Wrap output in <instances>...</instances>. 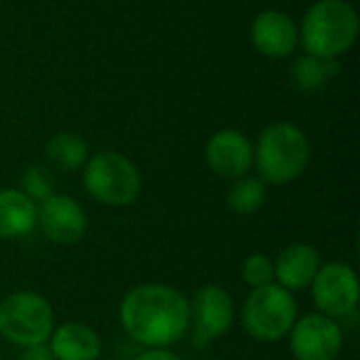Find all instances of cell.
<instances>
[{
    "label": "cell",
    "instance_id": "obj_9",
    "mask_svg": "<svg viewBox=\"0 0 360 360\" xmlns=\"http://www.w3.org/2000/svg\"><path fill=\"white\" fill-rule=\"evenodd\" d=\"M234 323V302L219 285L200 287L190 302V327H194V342L207 346L224 338Z\"/></svg>",
    "mask_w": 360,
    "mask_h": 360
},
{
    "label": "cell",
    "instance_id": "obj_21",
    "mask_svg": "<svg viewBox=\"0 0 360 360\" xmlns=\"http://www.w3.org/2000/svg\"><path fill=\"white\" fill-rule=\"evenodd\" d=\"M17 360H55V356L46 344H38V346L21 348V354L17 356Z\"/></svg>",
    "mask_w": 360,
    "mask_h": 360
},
{
    "label": "cell",
    "instance_id": "obj_18",
    "mask_svg": "<svg viewBox=\"0 0 360 360\" xmlns=\"http://www.w3.org/2000/svg\"><path fill=\"white\" fill-rule=\"evenodd\" d=\"M226 202L236 215H253L266 202V184L259 177H238L232 181Z\"/></svg>",
    "mask_w": 360,
    "mask_h": 360
},
{
    "label": "cell",
    "instance_id": "obj_15",
    "mask_svg": "<svg viewBox=\"0 0 360 360\" xmlns=\"http://www.w3.org/2000/svg\"><path fill=\"white\" fill-rule=\"evenodd\" d=\"M38 205L32 202L19 188L0 190V238H21L36 228Z\"/></svg>",
    "mask_w": 360,
    "mask_h": 360
},
{
    "label": "cell",
    "instance_id": "obj_14",
    "mask_svg": "<svg viewBox=\"0 0 360 360\" xmlns=\"http://www.w3.org/2000/svg\"><path fill=\"white\" fill-rule=\"evenodd\" d=\"M46 346L55 360H97L101 354L99 335L84 323H63L55 327Z\"/></svg>",
    "mask_w": 360,
    "mask_h": 360
},
{
    "label": "cell",
    "instance_id": "obj_12",
    "mask_svg": "<svg viewBox=\"0 0 360 360\" xmlns=\"http://www.w3.org/2000/svg\"><path fill=\"white\" fill-rule=\"evenodd\" d=\"M297 25L283 11H264L253 19L251 40L255 49L272 59L289 57L297 44Z\"/></svg>",
    "mask_w": 360,
    "mask_h": 360
},
{
    "label": "cell",
    "instance_id": "obj_17",
    "mask_svg": "<svg viewBox=\"0 0 360 360\" xmlns=\"http://www.w3.org/2000/svg\"><path fill=\"white\" fill-rule=\"evenodd\" d=\"M338 72H340L338 59H323V57L306 55V57L295 61L291 76H293V82L302 91L312 93V91L323 89L331 78L338 76Z\"/></svg>",
    "mask_w": 360,
    "mask_h": 360
},
{
    "label": "cell",
    "instance_id": "obj_19",
    "mask_svg": "<svg viewBox=\"0 0 360 360\" xmlns=\"http://www.w3.org/2000/svg\"><path fill=\"white\" fill-rule=\"evenodd\" d=\"M19 190L36 205H42L44 200H49L55 192V179H53V173L46 169V167H40V165H32L27 167L23 173H21V179H19Z\"/></svg>",
    "mask_w": 360,
    "mask_h": 360
},
{
    "label": "cell",
    "instance_id": "obj_11",
    "mask_svg": "<svg viewBox=\"0 0 360 360\" xmlns=\"http://www.w3.org/2000/svg\"><path fill=\"white\" fill-rule=\"evenodd\" d=\"M209 169L221 179H238L253 167V146L240 131H217L205 150Z\"/></svg>",
    "mask_w": 360,
    "mask_h": 360
},
{
    "label": "cell",
    "instance_id": "obj_20",
    "mask_svg": "<svg viewBox=\"0 0 360 360\" xmlns=\"http://www.w3.org/2000/svg\"><path fill=\"white\" fill-rule=\"evenodd\" d=\"M240 276L251 289L272 285L274 283V262L264 253H253L243 262Z\"/></svg>",
    "mask_w": 360,
    "mask_h": 360
},
{
    "label": "cell",
    "instance_id": "obj_4",
    "mask_svg": "<svg viewBox=\"0 0 360 360\" xmlns=\"http://www.w3.org/2000/svg\"><path fill=\"white\" fill-rule=\"evenodd\" d=\"M84 190L91 198L108 207H127L141 192L137 167L118 152H99L84 162Z\"/></svg>",
    "mask_w": 360,
    "mask_h": 360
},
{
    "label": "cell",
    "instance_id": "obj_2",
    "mask_svg": "<svg viewBox=\"0 0 360 360\" xmlns=\"http://www.w3.org/2000/svg\"><path fill=\"white\" fill-rule=\"evenodd\" d=\"M310 141L293 122L266 127L253 148V165L264 184L285 186L295 181L310 165Z\"/></svg>",
    "mask_w": 360,
    "mask_h": 360
},
{
    "label": "cell",
    "instance_id": "obj_1",
    "mask_svg": "<svg viewBox=\"0 0 360 360\" xmlns=\"http://www.w3.org/2000/svg\"><path fill=\"white\" fill-rule=\"evenodd\" d=\"M118 319L124 333L143 348H169L190 331V300L169 285H137L122 297Z\"/></svg>",
    "mask_w": 360,
    "mask_h": 360
},
{
    "label": "cell",
    "instance_id": "obj_3",
    "mask_svg": "<svg viewBox=\"0 0 360 360\" xmlns=\"http://www.w3.org/2000/svg\"><path fill=\"white\" fill-rule=\"evenodd\" d=\"M302 44L312 57L338 59L359 36V15L346 0H319L302 21Z\"/></svg>",
    "mask_w": 360,
    "mask_h": 360
},
{
    "label": "cell",
    "instance_id": "obj_6",
    "mask_svg": "<svg viewBox=\"0 0 360 360\" xmlns=\"http://www.w3.org/2000/svg\"><path fill=\"white\" fill-rule=\"evenodd\" d=\"M297 321V302L293 293L272 283L253 289L243 308L245 331L264 344H272L289 335Z\"/></svg>",
    "mask_w": 360,
    "mask_h": 360
},
{
    "label": "cell",
    "instance_id": "obj_10",
    "mask_svg": "<svg viewBox=\"0 0 360 360\" xmlns=\"http://www.w3.org/2000/svg\"><path fill=\"white\" fill-rule=\"evenodd\" d=\"M42 234L55 245H76L86 232L84 209L65 194H53L49 200L38 205V219Z\"/></svg>",
    "mask_w": 360,
    "mask_h": 360
},
{
    "label": "cell",
    "instance_id": "obj_5",
    "mask_svg": "<svg viewBox=\"0 0 360 360\" xmlns=\"http://www.w3.org/2000/svg\"><path fill=\"white\" fill-rule=\"evenodd\" d=\"M55 329L51 304L34 291H15L0 302V335L19 346L46 344Z\"/></svg>",
    "mask_w": 360,
    "mask_h": 360
},
{
    "label": "cell",
    "instance_id": "obj_16",
    "mask_svg": "<svg viewBox=\"0 0 360 360\" xmlns=\"http://www.w3.org/2000/svg\"><path fill=\"white\" fill-rule=\"evenodd\" d=\"M46 158L59 171H76L89 160L86 141L76 133H57L46 143Z\"/></svg>",
    "mask_w": 360,
    "mask_h": 360
},
{
    "label": "cell",
    "instance_id": "obj_13",
    "mask_svg": "<svg viewBox=\"0 0 360 360\" xmlns=\"http://www.w3.org/2000/svg\"><path fill=\"white\" fill-rule=\"evenodd\" d=\"M321 268L319 251L308 243L287 245L274 262V281L289 293L304 291L312 285Z\"/></svg>",
    "mask_w": 360,
    "mask_h": 360
},
{
    "label": "cell",
    "instance_id": "obj_8",
    "mask_svg": "<svg viewBox=\"0 0 360 360\" xmlns=\"http://www.w3.org/2000/svg\"><path fill=\"white\" fill-rule=\"evenodd\" d=\"M289 348L295 360H338L344 348V331L338 321L314 312L289 331Z\"/></svg>",
    "mask_w": 360,
    "mask_h": 360
},
{
    "label": "cell",
    "instance_id": "obj_7",
    "mask_svg": "<svg viewBox=\"0 0 360 360\" xmlns=\"http://www.w3.org/2000/svg\"><path fill=\"white\" fill-rule=\"evenodd\" d=\"M310 287L316 310L333 321L346 319L359 308V278L344 262H329L327 266H321Z\"/></svg>",
    "mask_w": 360,
    "mask_h": 360
},
{
    "label": "cell",
    "instance_id": "obj_22",
    "mask_svg": "<svg viewBox=\"0 0 360 360\" xmlns=\"http://www.w3.org/2000/svg\"><path fill=\"white\" fill-rule=\"evenodd\" d=\"M135 360H181L175 352H171L169 348H148L146 352H141Z\"/></svg>",
    "mask_w": 360,
    "mask_h": 360
}]
</instances>
